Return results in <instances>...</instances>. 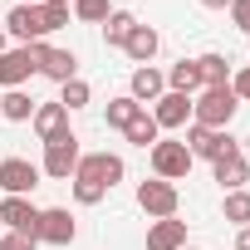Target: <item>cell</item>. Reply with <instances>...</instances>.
Returning a JSON list of instances; mask_svg holds the SVG:
<instances>
[{
	"mask_svg": "<svg viewBox=\"0 0 250 250\" xmlns=\"http://www.w3.org/2000/svg\"><path fill=\"white\" fill-rule=\"evenodd\" d=\"M54 5H74V0H54Z\"/></svg>",
	"mask_w": 250,
	"mask_h": 250,
	"instance_id": "cell-36",
	"label": "cell"
},
{
	"mask_svg": "<svg viewBox=\"0 0 250 250\" xmlns=\"http://www.w3.org/2000/svg\"><path fill=\"white\" fill-rule=\"evenodd\" d=\"M5 40H10V35H5V25H0V54H5V49H10V44H5Z\"/></svg>",
	"mask_w": 250,
	"mask_h": 250,
	"instance_id": "cell-34",
	"label": "cell"
},
{
	"mask_svg": "<svg viewBox=\"0 0 250 250\" xmlns=\"http://www.w3.org/2000/svg\"><path fill=\"white\" fill-rule=\"evenodd\" d=\"M74 235H79V221H74L69 206L40 211V240H44V245H74Z\"/></svg>",
	"mask_w": 250,
	"mask_h": 250,
	"instance_id": "cell-12",
	"label": "cell"
},
{
	"mask_svg": "<svg viewBox=\"0 0 250 250\" xmlns=\"http://www.w3.org/2000/svg\"><path fill=\"white\" fill-rule=\"evenodd\" d=\"M40 15H44V30L54 35V30H64V25H69V15H74V10H69V5H54V0H40Z\"/></svg>",
	"mask_w": 250,
	"mask_h": 250,
	"instance_id": "cell-28",
	"label": "cell"
},
{
	"mask_svg": "<svg viewBox=\"0 0 250 250\" xmlns=\"http://www.w3.org/2000/svg\"><path fill=\"white\" fill-rule=\"evenodd\" d=\"M5 35L10 40H20V44H40L49 30H44V15H40V5H15L10 15H5Z\"/></svg>",
	"mask_w": 250,
	"mask_h": 250,
	"instance_id": "cell-10",
	"label": "cell"
},
{
	"mask_svg": "<svg viewBox=\"0 0 250 250\" xmlns=\"http://www.w3.org/2000/svg\"><path fill=\"white\" fill-rule=\"evenodd\" d=\"M162 93H167V74H162V69H152V64H138V69H133V79H128V98H138V103L147 108V103H157Z\"/></svg>",
	"mask_w": 250,
	"mask_h": 250,
	"instance_id": "cell-14",
	"label": "cell"
},
{
	"mask_svg": "<svg viewBox=\"0 0 250 250\" xmlns=\"http://www.w3.org/2000/svg\"><path fill=\"white\" fill-rule=\"evenodd\" d=\"M79 138H74V128L69 133H59V138H49L44 143V162H40V172L44 177H54V182H69L74 177V167H79Z\"/></svg>",
	"mask_w": 250,
	"mask_h": 250,
	"instance_id": "cell-5",
	"label": "cell"
},
{
	"mask_svg": "<svg viewBox=\"0 0 250 250\" xmlns=\"http://www.w3.org/2000/svg\"><path fill=\"white\" fill-rule=\"evenodd\" d=\"M35 54H40V74L44 79H54V83H69V79H79V54L74 49H54V44H35Z\"/></svg>",
	"mask_w": 250,
	"mask_h": 250,
	"instance_id": "cell-11",
	"label": "cell"
},
{
	"mask_svg": "<svg viewBox=\"0 0 250 250\" xmlns=\"http://www.w3.org/2000/svg\"><path fill=\"white\" fill-rule=\"evenodd\" d=\"M147 157H152V177H162V182H187V172H191V162H196L182 138H157V143L147 147Z\"/></svg>",
	"mask_w": 250,
	"mask_h": 250,
	"instance_id": "cell-4",
	"label": "cell"
},
{
	"mask_svg": "<svg viewBox=\"0 0 250 250\" xmlns=\"http://www.w3.org/2000/svg\"><path fill=\"white\" fill-rule=\"evenodd\" d=\"M133 25H138L133 10H108V20H103V40H108L113 49H123V40L133 35Z\"/></svg>",
	"mask_w": 250,
	"mask_h": 250,
	"instance_id": "cell-23",
	"label": "cell"
},
{
	"mask_svg": "<svg viewBox=\"0 0 250 250\" xmlns=\"http://www.w3.org/2000/svg\"><path fill=\"white\" fill-rule=\"evenodd\" d=\"M157 49H162V35H157L152 25H143V20L133 25V35H128V40H123V54H128L133 64H152V59H157Z\"/></svg>",
	"mask_w": 250,
	"mask_h": 250,
	"instance_id": "cell-16",
	"label": "cell"
},
{
	"mask_svg": "<svg viewBox=\"0 0 250 250\" xmlns=\"http://www.w3.org/2000/svg\"><path fill=\"white\" fill-rule=\"evenodd\" d=\"M152 118H157V128H162V133H172V128H187V123H191V98L167 88V93L152 103Z\"/></svg>",
	"mask_w": 250,
	"mask_h": 250,
	"instance_id": "cell-13",
	"label": "cell"
},
{
	"mask_svg": "<svg viewBox=\"0 0 250 250\" xmlns=\"http://www.w3.org/2000/svg\"><path fill=\"white\" fill-rule=\"evenodd\" d=\"M0 226H10V235L40 240V206L30 196H5V201H0Z\"/></svg>",
	"mask_w": 250,
	"mask_h": 250,
	"instance_id": "cell-8",
	"label": "cell"
},
{
	"mask_svg": "<svg viewBox=\"0 0 250 250\" xmlns=\"http://www.w3.org/2000/svg\"><path fill=\"white\" fill-rule=\"evenodd\" d=\"M230 25L240 35H250V0H230Z\"/></svg>",
	"mask_w": 250,
	"mask_h": 250,
	"instance_id": "cell-29",
	"label": "cell"
},
{
	"mask_svg": "<svg viewBox=\"0 0 250 250\" xmlns=\"http://www.w3.org/2000/svg\"><path fill=\"white\" fill-rule=\"evenodd\" d=\"M167 88H172V93H187V98H196V93H201V74H196V59H177V64L167 69Z\"/></svg>",
	"mask_w": 250,
	"mask_h": 250,
	"instance_id": "cell-19",
	"label": "cell"
},
{
	"mask_svg": "<svg viewBox=\"0 0 250 250\" xmlns=\"http://www.w3.org/2000/svg\"><path fill=\"white\" fill-rule=\"evenodd\" d=\"M235 250H250V226H240V230H235Z\"/></svg>",
	"mask_w": 250,
	"mask_h": 250,
	"instance_id": "cell-32",
	"label": "cell"
},
{
	"mask_svg": "<svg viewBox=\"0 0 250 250\" xmlns=\"http://www.w3.org/2000/svg\"><path fill=\"white\" fill-rule=\"evenodd\" d=\"M88 98H93V88H88L83 79H69V83H59V103H64L69 113H79V108H88Z\"/></svg>",
	"mask_w": 250,
	"mask_h": 250,
	"instance_id": "cell-26",
	"label": "cell"
},
{
	"mask_svg": "<svg viewBox=\"0 0 250 250\" xmlns=\"http://www.w3.org/2000/svg\"><path fill=\"white\" fill-rule=\"evenodd\" d=\"M15 5H40V0H15Z\"/></svg>",
	"mask_w": 250,
	"mask_h": 250,
	"instance_id": "cell-35",
	"label": "cell"
},
{
	"mask_svg": "<svg viewBox=\"0 0 250 250\" xmlns=\"http://www.w3.org/2000/svg\"><path fill=\"white\" fill-rule=\"evenodd\" d=\"M30 128L40 133V143H49V138H59V133H69V108L54 98V103H35V118H30Z\"/></svg>",
	"mask_w": 250,
	"mask_h": 250,
	"instance_id": "cell-15",
	"label": "cell"
},
{
	"mask_svg": "<svg viewBox=\"0 0 250 250\" xmlns=\"http://www.w3.org/2000/svg\"><path fill=\"white\" fill-rule=\"evenodd\" d=\"M123 177H128V167H123V157L118 152H88V157H79V167H74V201L79 206H98Z\"/></svg>",
	"mask_w": 250,
	"mask_h": 250,
	"instance_id": "cell-1",
	"label": "cell"
},
{
	"mask_svg": "<svg viewBox=\"0 0 250 250\" xmlns=\"http://www.w3.org/2000/svg\"><path fill=\"white\" fill-rule=\"evenodd\" d=\"M0 250H40V240H30V235H0Z\"/></svg>",
	"mask_w": 250,
	"mask_h": 250,
	"instance_id": "cell-31",
	"label": "cell"
},
{
	"mask_svg": "<svg viewBox=\"0 0 250 250\" xmlns=\"http://www.w3.org/2000/svg\"><path fill=\"white\" fill-rule=\"evenodd\" d=\"M40 74V54L35 44H15L0 54V88H25V79Z\"/></svg>",
	"mask_w": 250,
	"mask_h": 250,
	"instance_id": "cell-7",
	"label": "cell"
},
{
	"mask_svg": "<svg viewBox=\"0 0 250 250\" xmlns=\"http://www.w3.org/2000/svg\"><path fill=\"white\" fill-rule=\"evenodd\" d=\"M138 113H143V103H138V98H128V93H123V98H108V128H118V133H123Z\"/></svg>",
	"mask_w": 250,
	"mask_h": 250,
	"instance_id": "cell-24",
	"label": "cell"
},
{
	"mask_svg": "<svg viewBox=\"0 0 250 250\" xmlns=\"http://www.w3.org/2000/svg\"><path fill=\"white\" fill-rule=\"evenodd\" d=\"M196 74H201V88H226L235 69H230L226 54H201V59H196Z\"/></svg>",
	"mask_w": 250,
	"mask_h": 250,
	"instance_id": "cell-18",
	"label": "cell"
},
{
	"mask_svg": "<svg viewBox=\"0 0 250 250\" xmlns=\"http://www.w3.org/2000/svg\"><path fill=\"white\" fill-rule=\"evenodd\" d=\"M138 206L147 211V221H167V216H177V206H182L177 182H162V177L138 182Z\"/></svg>",
	"mask_w": 250,
	"mask_h": 250,
	"instance_id": "cell-6",
	"label": "cell"
},
{
	"mask_svg": "<svg viewBox=\"0 0 250 250\" xmlns=\"http://www.w3.org/2000/svg\"><path fill=\"white\" fill-rule=\"evenodd\" d=\"M123 138H128L133 147H152V143L162 138V128H157V118H152V113L143 108V113H138V118L128 123V128H123Z\"/></svg>",
	"mask_w": 250,
	"mask_h": 250,
	"instance_id": "cell-22",
	"label": "cell"
},
{
	"mask_svg": "<svg viewBox=\"0 0 250 250\" xmlns=\"http://www.w3.org/2000/svg\"><path fill=\"white\" fill-rule=\"evenodd\" d=\"M230 93H235V98H240V103H250V64H245V69H235V74H230Z\"/></svg>",
	"mask_w": 250,
	"mask_h": 250,
	"instance_id": "cell-30",
	"label": "cell"
},
{
	"mask_svg": "<svg viewBox=\"0 0 250 250\" xmlns=\"http://www.w3.org/2000/svg\"><path fill=\"white\" fill-rule=\"evenodd\" d=\"M40 167L35 162H25V157H5V162H0V191H5V196H30L35 187H40Z\"/></svg>",
	"mask_w": 250,
	"mask_h": 250,
	"instance_id": "cell-9",
	"label": "cell"
},
{
	"mask_svg": "<svg viewBox=\"0 0 250 250\" xmlns=\"http://www.w3.org/2000/svg\"><path fill=\"white\" fill-rule=\"evenodd\" d=\"M69 10H74V15L83 20V25H103L113 5H108V0H74V5H69Z\"/></svg>",
	"mask_w": 250,
	"mask_h": 250,
	"instance_id": "cell-27",
	"label": "cell"
},
{
	"mask_svg": "<svg viewBox=\"0 0 250 250\" xmlns=\"http://www.w3.org/2000/svg\"><path fill=\"white\" fill-rule=\"evenodd\" d=\"M182 250H201V245H182Z\"/></svg>",
	"mask_w": 250,
	"mask_h": 250,
	"instance_id": "cell-37",
	"label": "cell"
},
{
	"mask_svg": "<svg viewBox=\"0 0 250 250\" xmlns=\"http://www.w3.org/2000/svg\"><path fill=\"white\" fill-rule=\"evenodd\" d=\"M206 10H230V0H201Z\"/></svg>",
	"mask_w": 250,
	"mask_h": 250,
	"instance_id": "cell-33",
	"label": "cell"
},
{
	"mask_svg": "<svg viewBox=\"0 0 250 250\" xmlns=\"http://www.w3.org/2000/svg\"><path fill=\"white\" fill-rule=\"evenodd\" d=\"M235 108H240V98L230 93V83H226V88H201V93L191 98V123L226 133V128H230V118H235Z\"/></svg>",
	"mask_w": 250,
	"mask_h": 250,
	"instance_id": "cell-2",
	"label": "cell"
},
{
	"mask_svg": "<svg viewBox=\"0 0 250 250\" xmlns=\"http://www.w3.org/2000/svg\"><path fill=\"white\" fill-rule=\"evenodd\" d=\"M182 143H187V152H191V157H206L211 167L240 152V143L230 138V128H226V133H216V128H201V123H187V138H182Z\"/></svg>",
	"mask_w": 250,
	"mask_h": 250,
	"instance_id": "cell-3",
	"label": "cell"
},
{
	"mask_svg": "<svg viewBox=\"0 0 250 250\" xmlns=\"http://www.w3.org/2000/svg\"><path fill=\"white\" fill-rule=\"evenodd\" d=\"M216 182H221V191H245V182H250V162L235 152V157H226V162H216Z\"/></svg>",
	"mask_w": 250,
	"mask_h": 250,
	"instance_id": "cell-21",
	"label": "cell"
},
{
	"mask_svg": "<svg viewBox=\"0 0 250 250\" xmlns=\"http://www.w3.org/2000/svg\"><path fill=\"white\" fill-rule=\"evenodd\" d=\"M221 216H226L230 226H250V191H226Z\"/></svg>",
	"mask_w": 250,
	"mask_h": 250,
	"instance_id": "cell-25",
	"label": "cell"
},
{
	"mask_svg": "<svg viewBox=\"0 0 250 250\" xmlns=\"http://www.w3.org/2000/svg\"><path fill=\"white\" fill-rule=\"evenodd\" d=\"M182 245H187V221L167 216V221L147 226V250H182Z\"/></svg>",
	"mask_w": 250,
	"mask_h": 250,
	"instance_id": "cell-17",
	"label": "cell"
},
{
	"mask_svg": "<svg viewBox=\"0 0 250 250\" xmlns=\"http://www.w3.org/2000/svg\"><path fill=\"white\" fill-rule=\"evenodd\" d=\"M0 118H5V123H30L35 118V98L25 88H5V93H0Z\"/></svg>",
	"mask_w": 250,
	"mask_h": 250,
	"instance_id": "cell-20",
	"label": "cell"
}]
</instances>
